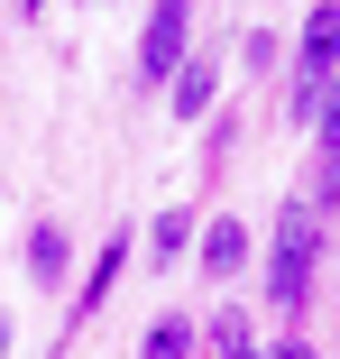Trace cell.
<instances>
[{
    "instance_id": "obj_1",
    "label": "cell",
    "mask_w": 340,
    "mask_h": 359,
    "mask_svg": "<svg viewBox=\"0 0 340 359\" xmlns=\"http://www.w3.org/2000/svg\"><path fill=\"white\" fill-rule=\"evenodd\" d=\"M313 258H322V212L313 203H285L276 212V240H267V304H276V313H304Z\"/></svg>"
},
{
    "instance_id": "obj_2",
    "label": "cell",
    "mask_w": 340,
    "mask_h": 359,
    "mask_svg": "<svg viewBox=\"0 0 340 359\" xmlns=\"http://www.w3.org/2000/svg\"><path fill=\"white\" fill-rule=\"evenodd\" d=\"M331 74H340V0H322V10L304 19V46H295V120H313L322 111V93H331Z\"/></svg>"
},
{
    "instance_id": "obj_3",
    "label": "cell",
    "mask_w": 340,
    "mask_h": 359,
    "mask_svg": "<svg viewBox=\"0 0 340 359\" xmlns=\"http://www.w3.org/2000/svg\"><path fill=\"white\" fill-rule=\"evenodd\" d=\"M184 55H193V0H157L148 37H139V83H166Z\"/></svg>"
},
{
    "instance_id": "obj_4",
    "label": "cell",
    "mask_w": 340,
    "mask_h": 359,
    "mask_svg": "<svg viewBox=\"0 0 340 359\" xmlns=\"http://www.w3.org/2000/svg\"><path fill=\"white\" fill-rule=\"evenodd\" d=\"M129 249H139V231H111V249L92 258V276H83V295H74V313H101V295H111V285H120V267H129Z\"/></svg>"
},
{
    "instance_id": "obj_5",
    "label": "cell",
    "mask_w": 340,
    "mask_h": 359,
    "mask_svg": "<svg viewBox=\"0 0 340 359\" xmlns=\"http://www.w3.org/2000/svg\"><path fill=\"white\" fill-rule=\"evenodd\" d=\"M212 83H221V65H212V55H184L175 74H166V93H175V111H184V120L212 111Z\"/></svg>"
},
{
    "instance_id": "obj_6",
    "label": "cell",
    "mask_w": 340,
    "mask_h": 359,
    "mask_svg": "<svg viewBox=\"0 0 340 359\" xmlns=\"http://www.w3.org/2000/svg\"><path fill=\"white\" fill-rule=\"evenodd\" d=\"M64 267H74V240H64L55 222H37V231H28V276H37V285H64Z\"/></svg>"
},
{
    "instance_id": "obj_7",
    "label": "cell",
    "mask_w": 340,
    "mask_h": 359,
    "mask_svg": "<svg viewBox=\"0 0 340 359\" xmlns=\"http://www.w3.org/2000/svg\"><path fill=\"white\" fill-rule=\"evenodd\" d=\"M239 267H248V231L212 222V231H202V276H239Z\"/></svg>"
},
{
    "instance_id": "obj_8",
    "label": "cell",
    "mask_w": 340,
    "mask_h": 359,
    "mask_svg": "<svg viewBox=\"0 0 340 359\" xmlns=\"http://www.w3.org/2000/svg\"><path fill=\"white\" fill-rule=\"evenodd\" d=\"M184 258H193V212H166L148 231V267H184Z\"/></svg>"
},
{
    "instance_id": "obj_9",
    "label": "cell",
    "mask_w": 340,
    "mask_h": 359,
    "mask_svg": "<svg viewBox=\"0 0 340 359\" xmlns=\"http://www.w3.org/2000/svg\"><path fill=\"white\" fill-rule=\"evenodd\" d=\"M139 359H193V313H166L157 332H148V350Z\"/></svg>"
},
{
    "instance_id": "obj_10",
    "label": "cell",
    "mask_w": 340,
    "mask_h": 359,
    "mask_svg": "<svg viewBox=\"0 0 340 359\" xmlns=\"http://www.w3.org/2000/svg\"><path fill=\"white\" fill-rule=\"evenodd\" d=\"M239 359H313V350H304V341H248Z\"/></svg>"
},
{
    "instance_id": "obj_11",
    "label": "cell",
    "mask_w": 340,
    "mask_h": 359,
    "mask_svg": "<svg viewBox=\"0 0 340 359\" xmlns=\"http://www.w3.org/2000/svg\"><path fill=\"white\" fill-rule=\"evenodd\" d=\"M0 359H10V313H0Z\"/></svg>"
}]
</instances>
